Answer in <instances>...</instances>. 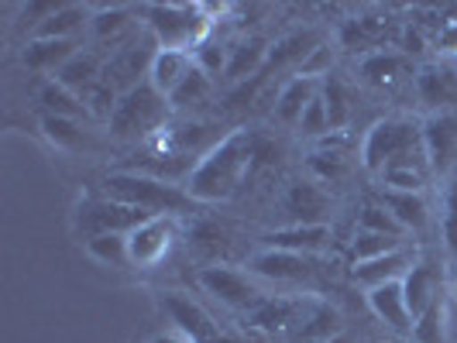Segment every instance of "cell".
Returning <instances> with one entry per match:
<instances>
[{
  "label": "cell",
  "mask_w": 457,
  "mask_h": 343,
  "mask_svg": "<svg viewBox=\"0 0 457 343\" xmlns=\"http://www.w3.org/2000/svg\"><path fill=\"white\" fill-rule=\"evenodd\" d=\"M403 48H406V55H412V52H423V38H420V31H406V42H403Z\"/></svg>",
  "instance_id": "cell-44"
},
{
  "label": "cell",
  "mask_w": 457,
  "mask_h": 343,
  "mask_svg": "<svg viewBox=\"0 0 457 343\" xmlns=\"http://www.w3.org/2000/svg\"><path fill=\"white\" fill-rule=\"evenodd\" d=\"M162 309L169 313V320L176 323L179 337H186L189 343H228L224 330L213 323V316L206 313L204 306H196L189 296H183V292H165Z\"/></svg>",
  "instance_id": "cell-10"
},
{
  "label": "cell",
  "mask_w": 457,
  "mask_h": 343,
  "mask_svg": "<svg viewBox=\"0 0 457 343\" xmlns=\"http://www.w3.org/2000/svg\"><path fill=\"white\" fill-rule=\"evenodd\" d=\"M210 90H213V76H206L200 66H193V72L179 83V90L169 96V103H172L176 110H183V107H193V103L206 100Z\"/></svg>",
  "instance_id": "cell-33"
},
{
  "label": "cell",
  "mask_w": 457,
  "mask_h": 343,
  "mask_svg": "<svg viewBox=\"0 0 457 343\" xmlns=\"http://www.w3.org/2000/svg\"><path fill=\"white\" fill-rule=\"evenodd\" d=\"M358 230H368V233H386V237H403L406 230L403 224L392 216L382 203H368L361 213H358Z\"/></svg>",
  "instance_id": "cell-35"
},
{
  "label": "cell",
  "mask_w": 457,
  "mask_h": 343,
  "mask_svg": "<svg viewBox=\"0 0 457 343\" xmlns=\"http://www.w3.org/2000/svg\"><path fill=\"white\" fill-rule=\"evenodd\" d=\"M330 69V48L327 45H317L313 52H310V59L299 66V76H310V79H317L320 72H327Z\"/></svg>",
  "instance_id": "cell-42"
},
{
  "label": "cell",
  "mask_w": 457,
  "mask_h": 343,
  "mask_svg": "<svg viewBox=\"0 0 457 343\" xmlns=\"http://www.w3.org/2000/svg\"><path fill=\"white\" fill-rule=\"evenodd\" d=\"M368 306L392 330H399V333L412 330V313L406 306V296H403V282H386L378 289H368Z\"/></svg>",
  "instance_id": "cell-18"
},
{
  "label": "cell",
  "mask_w": 457,
  "mask_h": 343,
  "mask_svg": "<svg viewBox=\"0 0 457 343\" xmlns=\"http://www.w3.org/2000/svg\"><path fill=\"white\" fill-rule=\"evenodd\" d=\"M313 96H320V93H317V79H310V76H296L293 83H286L282 93H278V100H275L278 120L282 124H299V117L310 107Z\"/></svg>",
  "instance_id": "cell-24"
},
{
  "label": "cell",
  "mask_w": 457,
  "mask_h": 343,
  "mask_svg": "<svg viewBox=\"0 0 457 343\" xmlns=\"http://www.w3.org/2000/svg\"><path fill=\"white\" fill-rule=\"evenodd\" d=\"M148 31L155 35V42L162 48H183L193 52L206 38V18L204 7H193V4H155V7H145L141 11Z\"/></svg>",
  "instance_id": "cell-5"
},
{
  "label": "cell",
  "mask_w": 457,
  "mask_h": 343,
  "mask_svg": "<svg viewBox=\"0 0 457 343\" xmlns=\"http://www.w3.org/2000/svg\"><path fill=\"white\" fill-rule=\"evenodd\" d=\"M444 316L447 313H444V296H440L423 316H416V323H412L416 343H444Z\"/></svg>",
  "instance_id": "cell-36"
},
{
  "label": "cell",
  "mask_w": 457,
  "mask_h": 343,
  "mask_svg": "<svg viewBox=\"0 0 457 343\" xmlns=\"http://www.w3.org/2000/svg\"><path fill=\"white\" fill-rule=\"evenodd\" d=\"M296 127L310 137H320V135L330 131V117H327V103H323V96H313V100H310V107L303 110Z\"/></svg>",
  "instance_id": "cell-39"
},
{
  "label": "cell",
  "mask_w": 457,
  "mask_h": 343,
  "mask_svg": "<svg viewBox=\"0 0 457 343\" xmlns=\"http://www.w3.org/2000/svg\"><path fill=\"white\" fill-rule=\"evenodd\" d=\"M327 343H347V340H344V337H334V340H327Z\"/></svg>",
  "instance_id": "cell-46"
},
{
  "label": "cell",
  "mask_w": 457,
  "mask_h": 343,
  "mask_svg": "<svg viewBox=\"0 0 457 343\" xmlns=\"http://www.w3.org/2000/svg\"><path fill=\"white\" fill-rule=\"evenodd\" d=\"M176 216H148L145 224H137L128 233V251H131V265L135 268H155L165 254L176 244Z\"/></svg>",
  "instance_id": "cell-9"
},
{
  "label": "cell",
  "mask_w": 457,
  "mask_h": 343,
  "mask_svg": "<svg viewBox=\"0 0 457 343\" xmlns=\"http://www.w3.org/2000/svg\"><path fill=\"white\" fill-rule=\"evenodd\" d=\"M410 69V59L399 52H375L361 62V76L371 86H395L403 79V72Z\"/></svg>",
  "instance_id": "cell-29"
},
{
  "label": "cell",
  "mask_w": 457,
  "mask_h": 343,
  "mask_svg": "<svg viewBox=\"0 0 457 343\" xmlns=\"http://www.w3.org/2000/svg\"><path fill=\"white\" fill-rule=\"evenodd\" d=\"M423 144H427V159H430L434 176L451 172V165L457 161V110L430 117L423 124Z\"/></svg>",
  "instance_id": "cell-13"
},
{
  "label": "cell",
  "mask_w": 457,
  "mask_h": 343,
  "mask_svg": "<svg viewBox=\"0 0 457 343\" xmlns=\"http://www.w3.org/2000/svg\"><path fill=\"white\" fill-rule=\"evenodd\" d=\"M378 203L389 209L392 216L403 224V230H423L430 213H427V203L420 192H392V189H382L378 192Z\"/></svg>",
  "instance_id": "cell-23"
},
{
  "label": "cell",
  "mask_w": 457,
  "mask_h": 343,
  "mask_svg": "<svg viewBox=\"0 0 457 343\" xmlns=\"http://www.w3.org/2000/svg\"><path fill=\"white\" fill-rule=\"evenodd\" d=\"M313 35L310 31H296V35H289V38H282V42H275L272 48H269V59H265V76L272 72V69H282V66H289V62H296L299 59V66L310 59V52H313Z\"/></svg>",
  "instance_id": "cell-30"
},
{
  "label": "cell",
  "mask_w": 457,
  "mask_h": 343,
  "mask_svg": "<svg viewBox=\"0 0 457 343\" xmlns=\"http://www.w3.org/2000/svg\"><path fill=\"white\" fill-rule=\"evenodd\" d=\"M399 248H403V237H386V233H368V230H358L347 254H351V265H361V261L382 257V254L399 251Z\"/></svg>",
  "instance_id": "cell-32"
},
{
  "label": "cell",
  "mask_w": 457,
  "mask_h": 343,
  "mask_svg": "<svg viewBox=\"0 0 457 343\" xmlns=\"http://www.w3.org/2000/svg\"><path fill=\"white\" fill-rule=\"evenodd\" d=\"M193 66H196L193 52H183V48H159V55H155V62H152L148 83H152L162 96H172V93L179 90V83L193 72Z\"/></svg>",
  "instance_id": "cell-17"
},
{
  "label": "cell",
  "mask_w": 457,
  "mask_h": 343,
  "mask_svg": "<svg viewBox=\"0 0 457 343\" xmlns=\"http://www.w3.org/2000/svg\"><path fill=\"white\" fill-rule=\"evenodd\" d=\"M382 189H392V192H420L430 176L423 172H412V168H395V172H382Z\"/></svg>",
  "instance_id": "cell-40"
},
{
  "label": "cell",
  "mask_w": 457,
  "mask_h": 343,
  "mask_svg": "<svg viewBox=\"0 0 457 343\" xmlns=\"http://www.w3.org/2000/svg\"><path fill=\"white\" fill-rule=\"evenodd\" d=\"M148 216L152 213H145L137 206L117 203L111 196H87L76 209V230L87 233V241L100 237V233H131Z\"/></svg>",
  "instance_id": "cell-7"
},
{
  "label": "cell",
  "mask_w": 457,
  "mask_h": 343,
  "mask_svg": "<svg viewBox=\"0 0 457 343\" xmlns=\"http://www.w3.org/2000/svg\"><path fill=\"white\" fill-rule=\"evenodd\" d=\"M169 110H172L169 96H162L152 83H141L137 90L124 93L117 100V110L107 124H111V135L120 141H141V137H152L155 131H165Z\"/></svg>",
  "instance_id": "cell-4"
},
{
  "label": "cell",
  "mask_w": 457,
  "mask_h": 343,
  "mask_svg": "<svg viewBox=\"0 0 457 343\" xmlns=\"http://www.w3.org/2000/svg\"><path fill=\"white\" fill-rule=\"evenodd\" d=\"M200 289H204L206 296H213L220 306H228V309H245V313H252L254 306L262 302V289L254 285L252 278L245 272H234V268H224V265H210L200 272Z\"/></svg>",
  "instance_id": "cell-8"
},
{
  "label": "cell",
  "mask_w": 457,
  "mask_h": 343,
  "mask_svg": "<svg viewBox=\"0 0 457 343\" xmlns=\"http://www.w3.org/2000/svg\"><path fill=\"white\" fill-rule=\"evenodd\" d=\"M87 251L93 261L111 265V268H128L131 265V251H128V233H100L87 241Z\"/></svg>",
  "instance_id": "cell-31"
},
{
  "label": "cell",
  "mask_w": 457,
  "mask_h": 343,
  "mask_svg": "<svg viewBox=\"0 0 457 343\" xmlns=\"http://www.w3.org/2000/svg\"><path fill=\"white\" fill-rule=\"evenodd\" d=\"M87 21H93L87 7H76V4H62L52 18L35 28V38H62V42H76V31Z\"/></svg>",
  "instance_id": "cell-27"
},
{
  "label": "cell",
  "mask_w": 457,
  "mask_h": 343,
  "mask_svg": "<svg viewBox=\"0 0 457 343\" xmlns=\"http://www.w3.org/2000/svg\"><path fill=\"white\" fill-rule=\"evenodd\" d=\"M104 196H111L117 203L137 206L152 216H172L186 206L193 203L189 192H183L179 185L162 183L155 176H145V172H114L104 179Z\"/></svg>",
  "instance_id": "cell-3"
},
{
  "label": "cell",
  "mask_w": 457,
  "mask_h": 343,
  "mask_svg": "<svg viewBox=\"0 0 457 343\" xmlns=\"http://www.w3.org/2000/svg\"><path fill=\"white\" fill-rule=\"evenodd\" d=\"M38 103L46 107L48 117H66V120H87L90 110H87V103H83V96H76V93H69L66 86H59L55 79H46L42 86H38Z\"/></svg>",
  "instance_id": "cell-25"
},
{
  "label": "cell",
  "mask_w": 457,
  "mask_h": 343,
  "mask_svg": "<svg viewBox=\"0 0 457 343\" xmlns=\"http://www.w3.org/2000/svg\"><path fill=\"white\" fill-rule=\"evenodd\" d=\"M330 209V200L317 183H296L286 192V213L293 216V224H323Z\"/></svg>",
  "instance_id": "cell-19"
},
{
  "label": "cell",
  "mask_w": 457,
  "mask_h": 343,
  "mask_svg": "<svg viewBox=\"0 0 457 343\" xmlns=\"http://www.w3.org/2000/svg\"><path fill=\"white\" fill-rule=\"evenodd\" d=\"M193 59H196V66L204 69L206 76H220L228 69L230 48H224L220 42H213V38H204L200 45L193 48Z\"/></svg>",
  "instance_id": "cell-37"
},
{
  "label": "cell",
  "mask_w": 457,
  "mask_h": 343,
  "mask_svg": "<svg viewBox=\"0 0 457 343\" xmlns=\"http://www.w3.org/2000/svg\"><path fill=\"white\" fill-rule=\"evenodd\" d=\"M403 296H406V306H410L412 313V323L444 296L440 292V268H436L434 261H416L412 265L406 278H403Z\"/></svg>",
  "instance_id": "cell-16"
},
{
  "label": "cell",
  "mask_w": 457,
  "mask_h": 343,
  "mask_svg": "<svg viewBox=\"0 0 457 343\" xmlns=\"http://www.w3.org/2000/svg\"><path fill=\"white\" fill-rule=\"evenodd\" d=\"M361 161L375 176L395 172V168H412V172L434 176L430 159H427V144H423V127L406 120V117L378 120L361 144Z\"/></svg>",
  "instance_id": "cell-2"
},
{
  "label": "cell",
  "mask_w": 457,
  "mask_h": 343,
  "mask_svg": "<svg viewBox=\"0 0 457 343\" xmlns=\"http://www.w3.org/2000/svg\"><path fill=\"white\" fill-rule=\"evenodd\" d=\"M48 79H55V83H59V86H66L69 93L83 96L90 86H96V83L104 79V62H100L93 52H76L66 66L59 69L55 76H48Z\"/></svg>",
  "instance_id": "cell-21"
},
{
  "label": "cell",
  "mask_w": 457,
  "mask_h": 343,
  "mask_svg": "<svg viewBox=\"0 0 457 343\" xmlns=\"http://www.w3.org/2000/svg\"><path fill=\"white\" fill-rule=\"evenodd\" d=\"M334 241V230L327 224H293V227L272 230L262 237V244L269 251H289V254H306V257H317L330 248Z\"/></svg>",
  "instance_id": "cell-12"
},
{
  "label": "cell",
  "mask_w": 457,
  "mask_h": 343,
  "mask_svg": "<svg viewBox=\"0 0 457 343\" xmlns=\"http://www.w3.org/2000/svg\"><path fill=\"white\" fill-rule=\"evenodd\" d=\"M296 313H299V302H293V298H269L265 296L258 306H254L252 313H248V320H252L254 330L275 333V330L293 326V323H296Z\"/></svg>",
  "instance_id": "cell-28"
},
{
  "label": "cell",
  "mask_w": 457,
  "mask_h": 343,
  "mask_svg": "<svg viewBox=\"0 0 457 343\" xmlns=\"http://www.w3.org/2000/svg\"><path fill=\"white\" fill-rule=\"evenodd\" d=\"M436 45L444 48V52H457V21L444 24V31L436 35Z\"/></svg>",
  "instance_id": "cell-43"
},
{
  "label": "cell",
  "mask_w": 457,
  "mask_h": 343,
  "mask_svg": "<svg viewBox=\"0 0 457 343\" xmlns=\"http://www.w3.org/2000/svg\"><path fill=\"white\" fill-rule=\"evenodd\" d=\"M412 265H416L412 251L399 248V251H389V254H382V257L351 265V278H354L358 285H365V289H378V285H386V282H403Z\"/></svg>",
  "instance_id": "cell-15"
},
{
  "label": "cell",
  "mask_w": 457,
  "mask_h": 343,
  "mask_svg": "<svg viewBox=\"0 0 457 343\" xmlns=\"http://www.w3.org/2000/svg\"><path fill=\"white\" fill-rule=\"evenodd\" d=\"M42 127H46L48 141H55L59 148H76L83 141V131L76 120H66V117H42Z\"/></svg>",
  "instance_id": "cell-38"
},
{
  "label": "cell",
  "mask_w": 457,
  "mask_h": 343,
  "mask_svg": "<svg viewBox=\"0 0 457 343\" xmlns=\"http://www.w3.org/2000/svg\"><path fill=\"white\" fill-rule=\"evenodd\" d=\"M159 42H155V35L148 31L145 38H128V42H120V45L111 52V59L104 62V83H111L120 96L124 93L137 90L141 83H148V76H152V62H155V55H159Z\"/></svg>",
  "instance_id": "cell-6"
},
{
  "label": "cell",
  "mask_w": 457,
  "mask_h": 343,
  "mask_svg": "<svg viewBox=\"0 0 457 343\" xmlns=\"http://www.w3.org/2000/svg\"><path fill=\"white\" fill-rule=\"evenodd\" d=\"M262 151L265 148L252 131H230L228 137H220L204 159L193 165V172L186 179L189 200H196V203L230 200L254 172V165L265 159Z\"/></svg>",
  "instance_id": "cell-1"
},
{
  "label": "cell",
  "mask_w": 457,
  "mask_h": 343,
  "mask_svg": "<svg viewBox=\"0 0 457 343\" xmlns=\"http://www.w3.org/2000/svg\"><path fill=\"white\" fill-rule=\"evenodd\" d=\"M248 274L265 278L275 285H310L317 278V265L306 254H289V251H258L248 261Z\"/></svg>",
  "instance_id": "cell-11"
},
{
  "label": "cell",
  "mask_w": 457,
  "mask_h": 343,
  "mask_svg": "<svg viewBox=\"0 0 457 343\" xmlns=\"http://www.w3.org/2000/svg\"><path fill=\"white\" fill-rule=\"evenodd\" d=\"M148 343H189L186 337H176V333H162V337H152Z\"/></svg>",
  "instance_id": "cell-45"
},
{
  "label": "cell",
  "mask_w": 457,
  "mask_h": 343,
  "mask_svg": "<svg viewBox=\"0 0 457 343\" xmlns=\"http://www.w3.org/2000/svg\"><path fill=\"white\" fill-rule=\"evenodd\" d=\"M323 103H327V117H330V131H344L351 120V103H347V90L341 79H327L323 83Z\"/></svg>",
  "instance_id": "cell-34"
},
{
  "label": "cell",
  "mask_w": 457,
  "mask_h": 343,
  "mask_svg": "<svg viewBox=\"0 0 457 343\" xmlns=\"http://www.w3.org/2000/svg\"><path fill=\"white\" fill-rule=\"evenodd\" d=\"M72 55H76V42H62V38H31L21 52L24 66L31 72H52V76L66 66Z\"/></svg>",
  "instance_id": "cell-20"
},
{
  "label": "cell",
  "mask_w": 457,
  "mask_h": 343,
  "mask_svg": "<svg viewBox=\"0 0 457 343\" xmlns=\"http://www.w3.org/2000/svg\"><path fill=\"white\" fill-rule=\"evenodd\" d=\"M265 59H269V48L262 38H245L230 48L228 69H224V79L228 83H245V79H254L262 69H265Z\"/></svg>",
  "instance_id": "cell-22"
},
{
  "label": "cell",
  "mask_w": 457,
  "mask_h": 343,
  "mask_svg": "<svg viewBox=\"0 0 457 343\" xmlns=\"http://www.w3.org/2000/svg\"><path fill=\"white\" fill-rule=\"evenodd\" d=\"M444 241H447V251L457 257V176L444 196Z\"/></svg>",
  "instance_id": "cell-41"
},
{
  "label": "cell",
  "mask_w": 457,
  "mask_h": 343,
  "mask_svg": "<svg viewBox=\"0 0 457 343\" xmlns=\"http://www.w3.org/2000/svg\"><path fill=\"white\" fill-rule=\"evenodd\" d=\"M90 28L100 42L120 45V42H128V38L135 35V14H131L128 7H100V11L93 14Z\"/></svg>",
  "instance_id": "cell-26"
},
{
  "label": "cell",
  "mask_w": 457,
  "mask_h": 343,
  "mask_svg": "<svg viewBox=\"0 0 457 343\" xmlns=\"http://www.w3.org/2000/svg\"><path fill=\"white\" fill-rule=\"evenodd\" d=\"M416 93L423 100V107H430L434 114L454 110L457 107V69L447 62H434L423 66L416 76Z\"/></svg>",
  "instance_id": "cell-14"
}]
</instances>
